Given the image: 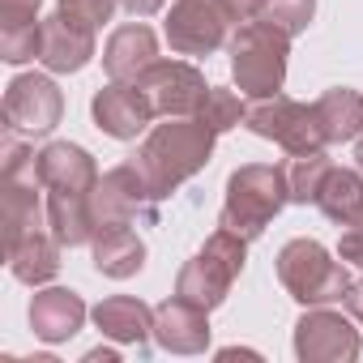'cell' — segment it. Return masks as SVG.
<instances>
[{
    "mask_svg": "<svg viewBox=\"0 0 363 363\" xmlns=\"http://www.w3.org/2000/svg\"><path fill=\"white\" fill-rule=\"evenodd\" d=\"M214 128H206L197 116H167V124H154L141 141V150L133 154V162L141 167L150 193L162 201L171 197L184 179H193L210 154H214Z\"/></svg>",
    "mask_w": 363,
    "mask_h": 363,
    "instance_id": "cell-1",
    "label": "cell"
},
{
    "mask_svg": "<svg viewBox=\"0 0 363 363\" xmlns=\"http://www.w3.org/2000/svg\"><path fill=\"white\" fill-rule=\"evenodd\" d=\"M291 201V175L282 162H248L240 171H231L227 179V201H223V218L218 227L257 240Z\"/></svg>",
    "mask_w": 363,
    "mask_h": 363,
    "instance_id": "cell-2",
    "label": "cell"
},
{
    "mask_svg": "<svg viewBox=\"0 0 363 363\" xmlns=\"http://www.w3.org/2000/svg\"><path fill=\"white\" fill-rule=\"evenodd\" d=\"M244 261H248V240L227 231V227H218L201 244V252L193 261H184V269H179V278H175V295L197 303V308H206V312H214L231 295L235 278L244 274Z\"/></svg>",
    "mask_w": 363,
    "mask_h": 363,
    "instance_id": "cell-3",
    "label": "cell"
},
{
    "mask_svg": "<svg viewBox=\"0 0 363 363\" xmlns=\"http://www.w3.org/2000/svg\"><path fill=\"white\" fill-rule=\"evenodd\" d=\"M286 56H291V35L252 18L240 22L235 39H231V73L240 94L252 99H274L286 82Z\"/></svg>",
    "mask_w": 363,
    "mask_h": 363,
    "instance_id": "cell-4",
    "label": "cell"
},
{
    "mask_svg": "<svg viewBox=\"0 0 363 363\" xmlns=\"http://www.w3.org/2000/svg\"><path fill=\"white\" fill-rule=\"evenodd\" d=\"M278 282L303 308H320V303H337L346 295L350 274H346V261H333L325 252V244H316V240H291L278 252Z\"/></svg>",
    "mask_w": 363,
    "mask_h": 363,
    "instance_id": "cell-5",
    "label": "cell"
},
{
    "mask_svg": "<svg viewBox=\"0 0 363 363\" xmlns=\"http://www.w3.org/2000/svg\"><path fill=\"white\" fill-rule=\"evenodd\" d=\"M257 137H269L278 141L291 158H303V154H320L329 145L325 137V124H320V111L316 103H295V99H261L257 107H248V120H244Z\"/></svg>",
    "mask_w": 363,
    "mask_h": 363,
    "instance_id": "cell-6",
    "label": "cell"
},
{
    "mask_svg": "<svg viewBox=\"0 0 363 363\" xmlns=\"http://www.w3.org/2000/svg\"><path fill=\"white\" fill-rule=\"evenodd\" d=\"M295 354L303 363H350L359 354V329L354 316H342L333 308H308L295 325Z\"/></svg>",
    "mask_w": 363,
    "mask_h": 363,
    "instance_id": "cell-7",
    "label": "cell"
},
{
    "mask_svg": "<svg viewBox=\"0 0 363 363\" xmlns=\"http://www.w3.org/2000/svg\"><path fill=\"white\" fill-rule=\"evenodd\" d=\"M154 193H150V184H145V175H141V167L128 158V162H120V167H111L107 175H99V184H94V197H90V206H94V223L103 227V223H137V218H154ZM94 227V231H99Z\"/></svg>",
    "mask_w": 363,
    "mask_h": 363,
    "instance_id": "cell-8",
    "label": "cell"
},
{
    "mask_svg": "<svg viewBox=\"0 0 363 363\" xmlns=\"http://www.w3.org/2000/svg\"><path fill=\"white\" fill-rule=\"evenodd\" d=\"M227 9L218 0H171L167 13V43L179 56H210L227 43Z\"/></svg>",
    "mask_w": 363,
    "mask_h": 363,
    "instance_id": "cell-9",
    "label": "cell"
},
{
    "mask_svg": "<svg viewBox=\"0 0 363 363\" xmlns=\"http://www.w3.org/2000/svg\"><path fill=\"white\" fill-rule=\"evenodd\" d=\"M65 116V94L56 90L52 77L43 73H22L9 82L5 90V124L9 133H30V137H43L60 124Z\"/></svg>",
    "mask_w": 363,
    "mask_h": 363,
    "instance_id": "cell-10",
    "label": "cell"
},
{
    "mask_svg": "<svg viewBox=\"0 0 363 363\" xmlns=\"http://www.w3.org/2000/svg\"><path fill=\"white\" fill-rule=\"evenodd\" d=\"M137 86L150 94L158 116H197V107H201V99L210 90L206 77L184 60H154L137 77Z\"/></svg>",
    "mask_w": 363,
    "mask_h": 363,
    "instance_id": "cell-11",
    "label": "cell"
},
{
    "mask_svg": "<svg viewBox=\"0 0 363 363\" xmlns=\"http://www.w3.org/2000/svg\"><path fill=\"white\" fill-rule=\"evenodd\" d=\"M90 111H94V124L107 133V137H116V141H133L137 133H145L150 124H154V103H150V94L137 86V82H111V86H103L99 94H94V103H90Z\"/></svg>",
    "mask_w": 363,
    "mask_h": 363,
    "instance_id": "cell-12",
    "label": "cell"
},
{
    "mask_svg": "<svg viewBox=\"0 0 363 363\" xmlns=\"http://www.w3.org/2000/svg\"><path fill=\"white\" fill-rule=\"evenodd\" d=\"M206 316H210L206 308L171 295L154 308V342L171 354H201L210 346V320Z\"/></svg>",
    "mask_w": 363,
    "mask_h": 363,
    "instance_id": "cell-13",
    "label": "cell"
},
{
    "mask_svg": "<svg viewBox=\"0 0 363 363\" xmlns=\"http://www.w3.org/2000/svg\"><path fill=\"white\" fill-rule=\"evenodd\" d=\"M39 179H43L48 193H94L99 167L82 145L52 141L39 150Z\"/></svg>",
    "mask_w": 363,
    "mask_h": 363,
    "instance_id": "cell-14",
    "label": "cell"
},
{
    "mask_svg": "<svg viewBox=\"0 0 363 363\" xmlns=\"http://www.w3.org/2000/svg\"><path fill=\"white\" fill-rule=\"evenodd\" d=\"M154 60H158V39L145 22H124L103 48V69L111 82H137Z\"/></svg>",
    "mask_w": 363,
    "mask_h": 363,
    "instance_id": "cell-15",
    "label": "cell"
},
{
    "mask_svg": "<svg viewBox=\"0 0 363 363\" xmlns=\"http://www.w3.org/2000/svg\"><path fill=\"white\" fill-rule=\"evenodd\" d=\"M82 325H86V303H82L77 291H65V286L35 291V299H30V329H35V337L69 342Z\"/></svg>",
    "mask_w": 363,
    "mask_h": 363,
    "instance_id": "cell-16",
    "label": "cell"
},
{
    "mask_svg": "<svg viewBox=\"0 0 363 363\" xmlns=\"http://www.w3.org/2000/svg\"><path fill=\"white\" fill-rule=\"evenodd\" d=\"M90 316H94L99 333H107L111 342H124V346L145 350L150 337H154V308H145V303L133 299V295H111V299H103Z\"/></svg>",
    "mask_w": 363,
    "mask_h": 363,
    "instance_id": "cell-17",
    "label": "cell"
},
{
    "mask_svg": "<svg viewBox=\"0 0 363 363\" xmlns=\"http://www.w3.org/2000/svg\"><path fill=\"white\" fill-rule=\"evenodd\" d=\"M90 56H94V35L90 30L65 22L60 13H52L43 22V48H39L43 69H52V73H77V69L90 65Z\"/></svg>",
    "mask_w": 363,
    "mask_h": 363,
    "instance_id": "cell-18",
    "label": "cell"
},
{
    "mask_svg": "<svg viewBox=\"0 0 363 363\" xmlns=\"http://www.w3.org/2000/svg\"><path fill=\"white\" fill-rule=\"evenodd\" d=\"M90 244H94V269L107 278H133L145 265V244L137 240L133 223H103Z\"/></svg>",
    "mask_w": 363,
    "mask_h": 363,
    "instance_id": "cell-19",
    "label": "cell"
},
{
    "mask_svg": "<svg viewBox=\"0 0 363 363\" xmlns=\"http://www.w3.org/2000/svg\"><path fill=\"white\" fill-rule=\"evenodd\" d=\"M60 248H65V244H60V240L52 235V227H48V231L22 240L13 252H5V261H9V269H13L18 282L43 286V282H52V278L60 274Z\"/></svg>",
    "mask_w": 363,
    "mask_h": 363,
    "instance_id": "cell-20",
    "label": "cell"
},
{
    "mask_svg": "<svg viewBox=\"0 0 363 363\" xmlns=\"http://www.w3.org/2000/svg\"><path fill=\"white\" fill-rule=\"evenodd\" d=\"M316 210L337 223V227H350L359 214H363V175L359 171H346V167H329L325 184L316 193Z\"/></svg>",
    "mask_w": 363,
    "mask_h": 363,
    "instance_id": "cell-21",
    "label": "cell"
},
{
    "mask_svg": "<svg viewBox=\"0 0 363 363\" xmlns=\"http://www.w3.org/2000/svg\"><path fill=\"white\" fill-rule=\"evenodd\" d=\"M316 111H320V124H325L329 145H337V141H359V137H363V94H359V90H350V86L325 90V94L316 99Z\"/></svg>",
    "mask_w": 363,
    "mask_h": 363,
    "instance_id": "cell-22",
    "label": "cell"
},
{
    "mask_svg": "<svg viewBox=\"0 0 363 363\" xmlns=\"http://www.w3.org/2000/svg\"><path fill=\"white\" fill-rule=\"evenodd\" d=\"M197 120H201L206 128H214V133H227V128H235V124L248 120V107H244V99H240L235 90L210 86L206 99H201V107H197Z\"/></svg>",
    "mask_w": 363,
    "mask_h": 363,
    "instance_id": "cell-23",
    "label": "cell"
},
{
    "mask_svg": "<svg viewBox=\"0 0 363 363\" xmlns=\"http://www.w3.org/2000/svg\"><path fill=\"white\" fill-rule=\"evenodd\" d=\"M329 158H325V150L320 154H303V158H295L291 167H286V175H291V201H299V206H316V193H320V184H325V175H329Z\"/></svg>",
    "mask_w": 363,
    "mask_h": 363,
    "instance_id": "cell-24",
    "label": "cell"
},
{
    "mask_svg": "<svg viewBox=\"0 0 363 363\" xmlns=\"http://www.w3.org/2000/svg\"><path fill=\"white\" fill-rule=\"evenodd\" d=\"M312 13H316V0H261V5H257V18L278 26V30H286L291 39L299 30H308Z\"/></svg>",
    "mask_w": 363,
    "mask_h": 363,
    "instance_id": "cell-25",
    "label": "cell"
},
{
    "mask_svg": "<svg viewBox=\"0 0 363 363\" xmlns=\"http://www.w3.org/2000/svg\"><path fill=\"white\" fill-rule=\"evenodd\" d=\"M56 13H60L65 22H73V26H82V30H90V35H99V30L111 22V13H116V0H60Z\"/></svg>",
    "mask_w": 363,
    "mask_h": 363,
    "instance_id": "cell-26",
    "label": "cell"
},
{
    "mask_svg": "<svg viewBox=\"0 0 363 363\" xmlns=\"http://www.w3.org/2000/svg\"><path fill=\"white\" fill-rule=\"evenodd\" d=\"M39 5L43 0H0V35L39 26Z\"/></svg>",
    "mask_w": 363,
    "mask_h": 363,
    "instance_id": "cell-27",
    "label": "cell"
},
{
    "mask_svg": "<svg viewBox=\"0 0 363 363\" xmlns=\"http://www.w3.org/2000/svg\"><path fill=\"white\" fill-rule=\"evenodd\" d=\"M337 257L346 265H363V214L342 231V244H337Z\"/></svg>",
    "mask_w": 363,
    "mask_h": 363,
    "instance_id": "cell-28",
    "label": "cell"
},
{
    "mask_svg": "<svg viewBox=\"0 0 363 363\" xmlns=\"http://www.w3.org/2000/svg\"><path fill=\"white\" fill-rule=\"evenodd\" d=\"M218 5L227 9V18H231V22H252L261 0H218Z\"/></svg>",
    "mask_w": 363,
    "mask_h": 363,
    "instance_id": "cell-29",
    "label": "cell"
},
{
    "mask_svg": "<svg viewBox=\"0 0 363 363\" xmlns=\"http://www.w3.org/2000/svg\"><path fill=\"white\" fill-rule=\"evenodd\" d=\"M342 303H346V312H350V316L359 320V329H363V278L346 286V295H342Z\"/></svg>",
    "mask_w": 363,
    "mask_h": 363,
    "instance_id": "cell-30",
    "label": "cell"
},
{
    "mask_svg": "<svg viewBox=\"0 0 363 363\" xmlns=\"http://www.w3.org/2000/svg\"><path fill=\"white\" fill-rule=\"evenodd\" d=\"M116 5H120V9H128L133 18H150V13H158V9L167 5V0H116Z\"/></svg>",
    "mask_w": 363,
    "mask_h": 363,
    "instance_id": "cell-31",
    "label": "cell"
},
{
    "mask_svg": "<svg viewBox=\"0 0 363 363\" xmlns=\"http://www.w3.org/2000/svg\"><path fill=\"white\" fill-rule=\"evenodd\" d=\"M354 158H359V171H363V137H359V145H354Z\"/></svg>",
    "mask_w": 363,
    "mask_h": 363,
    "instance_id": "cell-32",
    "label": "cell"
}]
</instances>
